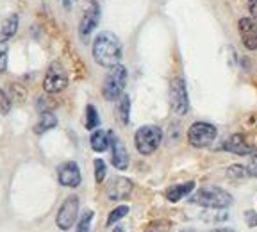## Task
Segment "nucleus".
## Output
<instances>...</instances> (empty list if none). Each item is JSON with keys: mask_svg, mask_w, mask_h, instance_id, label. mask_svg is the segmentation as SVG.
<instances>
[{"mask_svg": "<svg viewBox=\"0 0 257 232\" xmlns=\"http://www.w3.org/2000/svg\"><path fill=\"white\" fill-rule=\"evenodd\" d=\"M93 59L104 68H112L120 64L121 59V43L112 32L104 31L93 41Z\"/></svg>", "mask_w": 257, "mask_h": 232, "instance_id": "nucleus-1", "label": "nucleus"}, {"mask_svg": "<svg viewBox=\"0 0 257 232\" xmlns=\"http://www.w3.org/2000/svg\"><path fill=\"white\" fill-rule=\"evenodd\" d=\"M193 204L202 205L207 209H227L232 204V195L221 188H202L189 198Z\"/></svg>", "mask_w": 257, "mask_h": 232, "instance_id": "nucleus-2", "label": "nucleus"}, {"mask_svg": "<svg viewBox=\"0 0 257 232\" xmlns=\"http://www.w3.org/2000/svg\"><path fill=\"white\" fill-rule=\"evenodd\" d=\"M161 141H163V131L157 125H143L141 129H138L134 136L136 150L143 156H150L156 152Z\"/></svg>", "mask_w": 257, "mask_h": 232, "instance_id": "nucleus-3", "label": "nucleus"}, {"mask_svg": "<svg viewBox=\"0 0 257 232\" xmlns=\"http://www.w3.org/2000/svg\"><path fill=\"white\" fill-rule=\"evenodd\" d=\"M127 84V70L123 64L112 66L111 72L105 75L104 86H102V95L107 102H114L121 96Z\"/></svg>", "mask_w": 257, "mask_h": 232, "instance_id": "nucleus-4", "label": "nucleus"}, {"mask_svg": "<svg viewBox=\"0 0 257 232\" xmlns=\"http://www.w3.org/2000/svg\"><path fill=\"white\" fill-rule=\"evenodd\" d=\"M218 136V131L213 124L207 122H195L188 131V141L195 148H205L213 143Z\"/></svg>", "mask_w": 257, "mask_h": 232, "instance_id": "nucleus-5", "label": "nucleus"}, {"mask_svg": "<svg viewBox=\"0 0 257 232\" xmlns=\"http://www.w3.org/2000/svg\"><path fill=\"white\" fill-rule=\"evenodd\" d=\"M170 105H172V111L179 116L188 114L189 111L188 88H186L184 79L181 77H175L170 84Z\"/></svg>", "mask_w": 257, "mask_h": 232, "instance_id": "nucleus-6", "label": "nucleus"}, {"mask_svg": "<svg viewBox=\"0 0 257 232\" xmlns=\"http://www.w3.org/2000/svg\"><path fill=\"white\" fill-rule=\"evenodd\" d=\"M68 86V75H66V70L63 68L61 63H52L48 66L47 73H45V80H43V88L47 93L50 95H56L61 93L64 88Z\"/></svg>", "mask_w": 257, "mask_h": 232, "instance_id": "nucleus-7", "label": "nucleus"}, {"mask_svg": "<svg viewBox=\"0 0 257 232\" xmlns=\"http://www.w3.org/2000/svg\"><path fill=\"white\" fill-rule=\"evenodd\" d=\"M77 216H79V198L75 195H72L61 204L59 211H57V216H56L57 227L61 230H70L75 225Z\"/></svg>", "mask_w": 257, "mask_h": 232, "instance_id": "nucleus-8", "label": "nucleus"}, {"mask_svg": "<svg viewBox=\"0 0 257 232\" xmlns=\"http://www.w3.org/2000/svg\"><path fill=\"white\" fill-rule=\"evenodd\" d=\"M98 20H100V6H98V2L96 0H86L84 13H82V18H80L79 24V34L82 40H88V36L96 27Z\"/></svg>", "mask_w": 257, "mask_h": 232, "instance_id": "nucleus-9", "label": "nucleus"}, {"mask_svg": "<svg viewBox=\"0 0 257 232\" xmlns=\"http://www.w3.org/2000/svg\"><path fill=\"white\" fill-rule=\"evenodd\" d=\"M57 179H59V184L64 188H77L80 184V170L79 164L68 161V163H63L57 168Z\"/></svg>", "mask_w": 257, "mask_h": 232, "instance_id": "nucleus-10", "label": "nucleus"}, {"mask_svg": "<svg viewBox=\"0 0 257 232\" xmlns=\"http://www.w3.org/2000/svg\"><path fill=\"white\" fill-rule=\"evenodd\" d=\"M241 41L248 50H257V22L253 18H241L237 22Z\"/></svg>", "mask_w": 257, "mask_h": 232, "instance_id": "nucleus-11", "label": "nucleus"}, {"mask_svg": "<svg viewBox=\"0 0 257 232\" xmlns=\"http://www.w3.org/2000/svg\"><path fill=\"white\" fill-rule=\"evenodd\" d=\"M109 145L112 148V164L116 170H127L128 166V152L125 145L120 141V138H116L112 132H109Z\"/></svg>", "mask_w": 257, "mask_h": 232, "instance_id": "nucleus-12", "label": "nucleus"}, {"mask_svg": "<svg viewBox=\"0 0 257 232\" xmlns=\"http://www.w3.org/2000/svg\"><path fill=\"white\" fill-rule=\"evenodd\" d=\"M133 191V182L125 177L112 179L107 186V198L109 200H123Z\"/></svg>", "mask_w": 257, "mask_h": 232, "instance_id": "nucleus-13", "label": "nucleus"}, {"mask_svg": "<svg viewBox=\"0 0 257 232\" xmlns=\"http://www.w3.org/2000/svg\"><path fill=\"white\" fill-rule=\"evenodd\" d=\"M223 148L232 154H237V156H248V154L253 152V147L245 140L243 134H232L229 140L225 141Z\"/></svg>", "mask_w": 257, "mask_h": 232, "instance_id": "nucleus-14", "label": "nucleus"}, {"mask_svg": "<svg viewBox=\"0 0 257 232\" xmlns=\"http://www.w3.org/2000/svg\"><path fill=\"white\" fill-rule=\"evenodd\" d=\"M195 189V182L189 180V182H184V184H177V186H172V188L166 191V198L170 202H179L181 198L188 196L189 193Z\"/></svg>", "mask_w": 257, "mask_h": 232, "instance_id": "nucleus-15", "label": "nucleus"}, {"mask_svg": "<svg viewBox=\"0 0 257 232\" xmlns=\"http://www.w3.org/2000/svg\"><path fill=\"white\" fill-rule=\"evenodd\" d=\"M18 31V16L11 15L0 24V43H6L9 38H13Z\"/></svg>", "mask_w": 257, "mask_h": 232, "instance_id": "nucleus-16", "label": "nucleus"}, {"mask_svg": "<svg viewBox=\"0 0 257 232\" xmlns=\"http://www.w3.org/2000/svg\"><path fill=\"white\" fill-rule=\"evenodd\" d=\"M89 145L95 152H105L109 148V132L95 131L89 138Z\"/></svg>", "mask_w": 257, "mask_h": 232, "instance_id": "nucleus-17", "label": "nucleus"}, {"mask_svg": "<svg viewBox=\"0 0 257 232\" xmlns=\"http://www.w3.org/2000/svg\"><path fill=\"white\" fill-rule=\"evenodd\" d=\"M56 125H57L56 114H54V112H50V111H45V112H41V118H40V122L36 124V127H34V132H36V134H43V132L54 129Z\"/></svg>", "mask_w": 257, "mask_h": 232, "instance_id": "nucleus-18", "label": "nucleus"}, {"mask_svg": "<svg viewBox=\"0 0 257 232\" xmlns=\"http://www.w3.org/2000/svg\"><path fill=\"white\" fill-rule=\"evenodd\" d=\"M118 116H120V120L123 125L128 124V118H131V98H128V95H125V93H121V96L118 98Z\"/></svg>", "mask_w": 257, "mask_h": 232, "instance_id": "nucleus-19", "label": "nucleus"}, {"mask_svg": "<svg viewBox=\"0 0 257 232\" xmlns=\"http://www.w3.org/2000/svg\"><path fill=\"white\" fill-rule=\"evenodd\" d=\"M98 124H100L98 112H96L95 105L89 104L88 107H86V129H88V131H93V129L98 127Z\"/></svg>", "mask_w": 257, "mask_h": 232, "instance_id": "nucleus-20", "label": "nucleus"}, {"mask_svg": "<svg viewBox=\"0 0 257 232\" xmlns=\"http://www.w3.org/2000/svg\"><path fill=\"white\" fill-rule=\"evenodd\" d=\"M127 212H128V207H127V205H120V207L112 209V211L109 212L107 225H109V227H111V225H114V223H116V221H120L121 218L127 216Z\"/></svg>", "mask_w": 257, "mask_h": 232, "instance_id": "nucleus-21", "label": "nucleus"}, {"mask_svg": "<svg viewBox=\"0 0 257 232\" xmlns=\"http://www.w3.org/2000/svg\"><path fill=\"white\" fill-rule=\"evenodd\" d=\"M227 175H229L230 179L243 180L248 177V170H246V166H241V164H232V166L227 170Z\"/></svg>", "mask_w": 257, "mask_h": 232, "instance_id": "nucleus-22", "label": "nucleus"}, {"mask_svg": "<svg viewBox=\"0 0 257 232\" xmlns=\"http://www.w3.org/2000/svg\"><path fill=\"white\" fill-rule=\"evenodd\" d=\"M95 179L98 184L105 179V163L102 159H95Z\"/></svg>", "mask_w": 257, "mask_h": 232, "instance_id": "nucleus-23", "label": "nucleus"}, {"mask_svg": "<svg viewBox=\"0 0 257 232\" xmlns=\"http://www.w3.org/2000/svg\"><path fill=\"white\" fill-rule=\"evenodd\" d=\"M11 111V98L4 89H0V114H8Z\"/></svg>", "mask_w": 257, "mask_h": 232, "instance_id": "nucleus-24", "label": "nucleus"}, {"mask_svg": "<svg viewBox=\"0 0 257 232\" xmlns=\"http://www.w3.org/2000/svg\"><path fill=\"white\" fill-rule=\"evenodd\" d=\"M91 218H93V212L88 211L84 216L80 218L79 225H77V230L75 232H89V223H91Z\"/></svg>", "mask_w": 257, "mask_h": 232, "instance_id": "nucleus-25", "label": "nucleus"}, {"mask_svg": "<svg viewBox=\"0 0 257 232\" xmlns=\"http://www.w3.org/2000/svg\"><path fill=\"white\" fill-rule=\"evenodd\" d=\"M6 70H8V47L0 43V73H4Z\"/></svg>", "mask_w": 257, "mask_h": 232, "instance_id": "nucleus-26", "label": "nucleus"}, {"mask_svg": "<svg viewBox=\"0 0 257 232\" xmlns=\"http://www.w3.org/2000/svg\"><path fill=\"white\" fill-rule=\"evenodd\" d=\"M246 170H248V175L257 177V156H253L252 159L248 161V164H246Z\"/></svg>", "mask_w": 257, "mask_h": 232, "instance_id": "nucleus-27", "label": "nucleus"}, {"mask_svg": "<svg viewBox=\"0 0 257 232\" xmlns=\"http://www.w3.org/2000/svg\"><path fill=\"white\" fill-rule=\"evenodd\" d=\"M245 218H246V225H248V227H257V212L246 211Z\"/></svg>", "mask_w": 257, "mask_h": 232, "instance_id": "nucleus-28", "label": "nucleus"}, {"mask_svg": "<svg viewBox=\"0 0 257 232\" xmlns=\"http://www.w3.org/2000/svg\"><path fill=\"white\" fill-rule=\"evenodd\" d=\"M248 9L253 20H257V0H248Z\"/></svg>", "mask_w": 257, "mask_h": 232, "instance_id": "nucleus-29", "label": "nucleus"}, {"mask_svg": "<svg viewBox=\"0 0 257 232\" xmlns=\"http://www.w3.org/2000/svg\"><path fill=\"white\" fill-rule=\"evenodd\" d=\"M75 2H77V0H63V4H64V8H66V9L72 8V6L75 4Z\"/></svg>", "mask_w": 257, "mask_h": 232, "instance_id": "nucleus-30", "label": "nucleus"}, {"mask_svg": "<svg viewBox=\"0 0 257 232\" xmlns=\"http://www.w3.org/2000/svg\"><path fill=\"white\" fill-rule=\"evenodd\" d=\"M211 232H234L232 228H214V230H211Z\"/></svg>", "mask_w": 257, "mask_h": 232, "instance_id": "nucleus-31", "label": "nucleus"}, {"mask_svg": "<svg viewBox=\"0 0 257 232\" xmlns=\"http://www.w3.org/2000/svg\"><path fill=\"white\" fill-rule=\"evenodd\" d=\"M112 232H125V230H123V227H114V230Z\"/></svg>", "mask_w": 257, "mask_h": 232, "instance_id": "nucleus-32", "label": "nucleus"}, {"mask_svg": "<svg viewBox=\"0 0 257 232\" xmlns=\"http://www.w3.org/2000/svg\"><path fill=\"white\" fill-rule=\"evenodd\" d=\"M182 232H195V230H182Z\"/></svg>", "mask_w": 257, "mask_h": 232, "instance_id": "nucleus-33", "label": "nucleus"}]
</instances>
